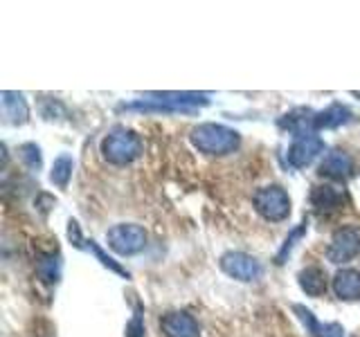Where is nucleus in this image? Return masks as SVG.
I'll return each instance as SVG.
<instances>
[{
	"instance_id": "10",
	"label": "nucleus",
	"mask_w": 360,
	"mask_h": 337,
	"mask_svg": "<svg viewBox=\"0 0 360 337\" xmlns=\"http://www.w3.org/2000/svg\"><path fill=\"white\" fill-rule=\"evenodd\" d=\"M292 310H295L300 322L307 326V333H311L313 337H345V329L340 324H333V322L331 324H322V322H318V317H315L309 308L300 306V303H295Z\"/></svg>"
},
{
	"instance_id": "16",
	"label": "nucleus",
	"mask_w": 360,
	"mask_h": 337,
	"mask_svg": "<svg viewBox=\"0 0 360 337\" xmlns=\"http://www.w3.org/2000/svg\"><path fill=\"white\" fill-rule=\"evenodd\" d=\"M300 288L307 292L309 297H322L326 292V275L320 267H307L300 272Z\"/></svg>"
},
{
	"instance_id": "11",
	"label": "nucleus",
	"mask_w": 360,
	"mask_h": 337,
	"mask_svg": "<svg viewBox=\"0 0 360 337\" xmlns=\"http://www.w3.org/2000/svg\"><path fill=\"white\" fill-rule=\"evenodd\" d=\"M354 171V160L345 151H331L320 164V176L335 178V180H347Z\"/></svg>"
},
{
	"instance_id": "3",
	"label": "nucleus",
	"mask_w": 360,
	"mask_h": 337,
	"mask_svg": "<svg viewBox=\"0 0 360 337\" xmlns=\"http://www.w3.org/2000/svg\"><path fill=\"white\" fill-rule=\"evenodd\" d=\"M142 153V142L133 131L117 128L108 133L101 142V155L110 164H131Z\"/></svg>"
},
{
	"instance_id": "6",
	"label": "nucleus",
	"mask_w": 360,
	"mask_h": 337,
	"mask_svg": "<svg viewBox=\"0 0 360 337\" xmlns=\"http://www.w3.org/2000/svg\"><path fill=\"white\" fill-rule=\"evenodd\" d=\"M358 252H360V227L358 225H347V227L333 232L331 243L326 247V258L331 263L340 265L352 261Z\"/></svg>"
},
{
	"instance_id": "14",
	"label": "nucleus",
	"mask_w": 360,
	"mask_h": 337,
	"mask_svg": "<svg viewBox=\"0 0 360 337\" xmlns=\"http://www.w3.org/2000/svg\"><path fill=\"white\" fill-rule=\"evenodd\" d=\"M3 115L9 124H25L30 117V108H27V101L20 93H11V90H5L3 93Z\"/></svg>"
},
{
	"instance_id": "1",
	"label": "nucleus",
	"mask_w": 360,
	"mask_h": 337,
	"mask_svg": "<svg viewBox=\"0 0 360 337\" xmlns=\"http://www.w3.org/2000/svg\"><path fill=\"white\" fill-rule=\"evenodd\" d=\"M191 144L205 155H228L239 149V133L223 124H198L189 133Z\"/></svg>"
},
{
	"instance_id": "4",
	"label": "nucleus",
	"mask_w": 360,
	"mask_h": 337,
	"mask_svg": "<svg viewBox=\"0 0 360 337\" xmlns=\"http://www.w3.org/2000/svg\"><path fill=\"white\" fill-rule=\"evenodd\" d=\"M252 202H255V209L259 211V216L270 223L284 220L290 213V198L279 185H268V187L257 189Z\"/></svg>"
},
{
	"instance_id": "18",
	"label": "nucleus",
	"mask_w": 360,
	"mask_h": 337,
	"mask_svg": "<svg viewBox=\"0 0 360 337\" xmlns=\"http://www.w3.org/2000/svg\"><path fill=\"white\" fill-rule=\"evenodd\" d=\"M72 166H75V162H72V157H70V155H59V157H56V160H54V164H52L50 180H52V183H54L56 187L65 189V187H68V183H70Z\"/></svg>"
},
{
	"instance_id": "13",
	"label": "nucleus",
	"mask_w": 360,
	"mask_h": 337,
	"mask_svg": "<svg viewBox=\"0 0 360 337\" xmlns=\"http://www.w3.org/2000/svg\"><path fill=\"white\" fill-rule=\"evenodd\" d=\"M354 119V112L349 110L342 104H331L326 110L322 112H315L313 117V131H322V128H338V126H345Z\"/></svg>"
},
{
	"instance_id": "19",
	"label": "nucleus",
	"mask_w": 360,
	"mask_h": 337,
	"mask_svg": "<svg viewBox=\"0 0 360 337\" xmlns=\"http://www.w3.org/2000/svg\"><path fill=\"white\" fill-rule=\"evenodd\" d=\"M59 267H61L59 256H54V254L45 256L39 261V277L45 284H56V281H59Z\"/></svg>"
},
{
	"instance_id": "21",
	"label": "nucleus",
	"mask_w": 360,
	"mask_h": 337,
	"mask_svg": "<svg viewBox=\"0 0 360 337\" xmlns=\"http://www.w3.org/2000/svg\"><path fill=\"white\" fill-rule=\"evenodd\" d=\"M20 155H22V160H25L32 168L34 166H41V151H39V146H34V144H25L20 149Z\"/></svg>"
},
{
	"instance_id": "17",
	"label": "nucleus",
	"mask_w": 360,
	"mask_h": 337,
	"mask_svg": "<svg viewBox=\"0 0 360 337\" xmlns=\"http://www.w3.org/2000/svg\"><path fill=\"white\" fill-rule=\"evenodd\" d=\"M311 202L315 209H335L338 205L342 202V194L340 191H335L333 187H313L311 191Z\"/></svg>"
},
{
	"instance_id": "2",
	"label": "nucleus",
	"mask_w": 360,
	"mask_h": 337,
	"mask_svg": "<svg viewBox=\"0 0 360 337\" xmlns=\"http://www.w3.org/2000/svg\"><path fill=\"white\" fill-rule=\"evenodd\" d=\"M146 101H133V104L122 106L124 110H158V112H187L198 106H207V95L200 93H149Z\"/></svg>"
},
{
	"instance_id": "5",
	"label": "nucleus",
	"mask_w": 360,
	"mask_h": 337,
	"mask_svg": "<svg viewBox=\"0 0 360 337\" xmlns=\"http://www.w3.org/2000/svg\"><path fill=\"white\" fill-rule=\"evenodd\" d=\"M106 241L108 247L115 254L120 256H131V254H138L144 250L146 245V232L140 225H133V223H122L110 227L106 234Z\"/></svg>"
},
{
	"instance_id": "23",
	"label": "nucleus",
	"mask_w": 360,
	"mask_h": 337,
	"mask_svg": "<svg viewBox=\"0 0 360 337\" xmlns=\"http://www.w3.org/2000/svg\"><path fill=\"white\" fill-rule=\"evenodd\" d=\"M127 335H129V337H142V319H140V315H135L133 322L129 324Z\"/></svg>"
},
{
	"instance_id": "22",
	"label": "nucleus",
	"mask_w": 360,
	"mask_h": 337,
	"mask_svg": "<svg viewBox=\"0 0 360 337\" xmlns=\"http://www.w3.org/2000/svg\"><path fill=\"white\" fill-rule=\"evenodd\" d=\"M304 232H307V220H304V223L300 225V227H297L295 232L290 234V239H286V245L281 247V252H279V256H277V263H284L286 254H288V252L292 250V245H295V239H300V236H302Z\"/></svg>"
},
{
	"instance_id": "7",
	"label": "nucleus",
	"mask_w": 360,
	"mask_h": 337,
	"mask_svg": "<svg viewBox=\"0 0 360 337\" xmlns=\"http://www.w3.org/2000/svg\"><path fill=\"white\" fill-rule=\"evenodd\" d=\"M221 270L228 277L236 279V281H257L262 277V263L257 261L255 256L243 254V252H228L221 256Z\"/></svg>"
},
{
	"instance_id": "9",
	"label": "nucleus",
	"mask_w": 360,
	"mask_h": 337,
	"mask_svg": "<svg viewBox=\"0 0 360 337\" xmlns=\"http://www.w3.org/2000/svg\"><path fill=\"white\" fill-rule=\"evenodd\" d=\"M160 329L165 337H198V324L187 312H167L160 319Z\"/></svg>"
},
{
	"instance_id": "15",
	"label": "nucleus",
	"mask_w": 360,
	"mask_h": 337,
	"mask_svg": "<svg viewBox=\"0 0 360 337\" xmlns=\"http://www.w3.org/2000/svg\"><path fill=\"white\" fill-rule=\"evenodd\" d=\"M313 117H315L313 110L297 108V110H292L279 119V128H284L288 133H295L297 138L300 135H309V133H313Z\"/></svg>"
},
{
	"instance_id": "8",
	"label": "nucleus",
	"mask_w": 360,
	"mask_h": 337,
	"mask_svg": "<svg viewBox=\"0 0 360 337\" xmlns=\"http://www.w3.org/2000/svg\"><path fill=\"white\" fill-rule=\"evenodd\" d=\"M322 151H324V140L322 138H318L315 133L300 135V138H295V142H292L290 149H288V162H290V166H295V168H304V166H309Z\"/></svg>"
},
{
	"instance_id": "12",
	"label": "nucleus",
	"mask_w": 360,
	"mask_h": 337,
	"mask_svg": "<svg viewBox=\"0 0 360 337\" xmlns=\"http://www.w3.org/2000/svg\"><path fill=\"white\" fill-rule=\"evenodd\" d=\"M333 292L338 299H345V301H356L360 299V272L358 270H340L335 277H333Z\"/></svg>"
},
{
	"instance_id": "20",
	"label": "nucleus",
	"mask_w": 360,
	"mask_h": 337,
	"mask_svg": "<svg viewBox=\"0 0 360 337\" xmlns=\"http://www.w3.org/2000/svg\"><path fill=\"white\" fill-rule=\"evenodd\" d=\"M86 243H88V250H93V252H95V256L101 261V265H106V267H110V270H112V272H117V275H122V277H127V279H129V272H127V270H124L122 265H117L115 261H112L110 256H106L104 252H101L99 247L95 245V241H86Z\"/></svg>"
}]
</instances>
